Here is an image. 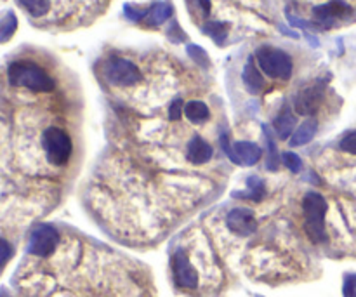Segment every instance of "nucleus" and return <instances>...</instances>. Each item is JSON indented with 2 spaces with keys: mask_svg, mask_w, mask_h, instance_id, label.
Wrapping results in <instances>:
<instances>
[{
  "mask_svg": "<svg viewBox=\"0 0 356 297\" xmlns=\"http://www.w3.org/2000/svg\"><path fill=\"white\" fill-rule=\"evenodd\" d=\"M341 150L346 153H351V155H356V131L348 132L344 138L341 139Z\"/></svg>",
  "mask_w": 356,
  "mask_h": 297,
  "instance_id": "obj_25",
  "label": "nucleus"
},
{
  "mask_svg": "<svg viewBox=\"0 0 356 297\" xmlns=\"http://www.w3.org/2000/svg\"><path fill=\"white\" fill-rule=\"evenodd\" d=\"M247 186H248V193L247 195H235V196H248V198L256 200L259 202L264 195V185L261 179L257 178H248L247 179Z\"/></svg>",
  "mask_w": 356,
  "mask_h": 297,
  "instance_id": "obj_22",
  "label": "nucleus"
},
{
  "mask_svg": "<svg viewBox=\"0 0 356 297\" xmlns=\"http://www.w3.org/2000/svg\"><path fill=\"white\" fill-rule=\"evenodd\" d=\"M123 12H126V16L130 19V21H141V19L148 16V9H141L130 4H127L126 8H123Z\"/></svg>",
  "mask_w": 356,
  "mask_h": 297,
  "instance_id": "obj_26",
  "label": "nucleus"
},
{
  "mask_svg": "<svg viewBox=\"0 0 356 297\" xmlns=\"http://www.w3.org/2000/svg\"><path fill=\"white\" fill-rule=\"evenodd\" d=\"M325 83L315 82L313 85L301 89L294 98V110L299 115H315L320 108L322 99H324Z\"/></svg>",
  "mask_w": 356,
  "mask_h": 297,
  "instance_id": "obj_8",
  "label": "nucleus"
},
{
  "mask_svg": "<svg viewBox=\"0 0 356 297\" xmlns=\"http://www.w3.org/2000/svg\"><path fill=\"white\" fill-rule=\"evenodd\" d=\"M353 14V8L344 2V0H330L327 4L317 6L313 9V18H315V26H322V28L328 30L339 21V19H344L348 16Z\"/></svg>",
  "mask_w": 356,
  "mask_h": 297,
  "instance_id": "obj_6",
  "label": "nucleus"
},
{
  "mask_svg": "<svg viewBox=\"0 0 356 297\" xmlns=\"http://www.w3.org/2000/svg\"><path fill=\"white\" fill-rule=\"evenodd\" d=\"M172 269L176 283L183 289H195L198 285V275L195 268L191 266L190 259H188L184 250H177L172 258Z\"/></svg>",
  "mask_w": 356,
  "mask_h": 297,
  "instance_id": "obj_9",
  "label": "nucleus"
},
{
  "mask_svg": "<svg viewBox=\"0 0 356 297\" xmlns=\"http://www.w3.org/2000/svg\"><path fill=\"white\" fill-rule=\"evenodd\" d=\"M16 30H18V18H16L14 12H8L4 18L0 19V44H4L8 40H11V37L16 33Z\"/></svg>",
  "mask_w": 356,
  "mask_h": 297,
  "instance_id": "obj_20",
  "label": "nucleus"
},
{
  "mask_svg": "<svg viewBox=\"0 0 356 297\" xmlns=\"http://www.w3.org/2000/svg\"><path fill=\"white\" fill-rule=\"evenodd\" d=\"M18 2L33 18H42L50 11V0H18Z\"/></svg>",
  "mask_w": 356,
  "mask_h": 297,
  "instance_id": "obj_19",
  "label": "nucleus"
},
{
  "mask_svg": "<svg viewBox=\"0 0 356 297\" xmlns=\"http://www.w3.org/2000/svg\"><path fill=\"white\" fill-rule=\"evenodd\" d=\"M231 148H233V163L238 165H256L261 160V148L254 143L238 141Z\"/></svg>",
  "mask_w": 356,
  "mask_h": 297,
  "instance_id": "obj_11",
  "label": "nucleus"
},
{
  "mask_svg": "<svg viewBox=\"0 0 356 297\" xmlns=\"http://www.w3.org/2000/svg\"><path fill=\"white\" fill-rule=\"evenodd\" d=\"M228 32H230V25L224 21H207L206 26H204V33H207L219 45L224 44Z\"/></svg>",
  "mask_w": 356,
  "mask_h": 297,
  "instance_id": "obj_18",
  "label": "nucleus"
},
{
  "mask_svg": "<svg viewBox=\"0 0 356 297\" xmlns=\"http://www.w3.org/2000/svg\"><path fill=\"white\" fill-rule=\"evenodd\" d=\"M8 79L14 88H25L33 92L55 91L56 83L42 66L32 61H14L8 68Z\"/></svg>",
  "mask_w": 356,
  "mask_h": 297,
  "instance_id": "obj_1",
  "label": "nucleus"
},
{
  "mask_svg": "<svg viewBox=\"0 0 356 297\" xmlns=\"http://www.w3.org/2000/svg\"><path fill=\"white\" fill-rule=\"evenodd\" d=\"M46 155L52 165H65L72 156V139L59 127H49L42 136Z\"/></svg>",
  "mask_w": 356,
  "mask_h": 297,
  "instance_id": "obj_4",
  "label": "nucleus"
},
{
  "mask_svg": "<svg viewBox=\"0 0 356 297\" xmlns=\"http://www.w3.org/2000/svg\"><path fill=\"white\" fill-rule=\"evenodd\" d=\"M212 146L201 138H193L188 145V160L195 165H204L212 158Z\"/></svg>",
  "mask_w": 356,
  "mask_h": 297,
  "instance_id": "obj_12",
  "label": "nucleus"
},
{
  "mask_svg": "<svg viewBox=\"0 0 356 297\" xmlns=\"http://www.w3.org/2000/svg\"><path fill=\"white\" fill-rule=\"evenodd\" d=\"M256 59L259 68L271 79L288 80L294 72L290 56L277 48H259L256 52Z\"/></svg>",
  "mask_w": 356,
  "mask_h": 297,
  "instance_id": "obj_3",
  "label": "nucleus"
},
{
  "mask_svg": "<svg viewBox=\"0 0 356 297\" xmlns=\"http://www.w3.org/2000/svg\"><path fill=\"white\" fill-rule=\"evenodd\" d=\"M318 131V122L315 119H308L297 127V131L292 134L290 138V146H302V145H308L311 139L315 138Z\"/></svg>",
  "mask_w": 356,
  "mask_h": 297,
  "instance_id": "obj_14",
  "label": "nucleus"
},
{
  "mask_svg": "<svg viewBox=\"0 0 356 297\" xmlns=\"http://www.w3.org/2000/svg\"><path fill=\"white\" fill-rule=\"evenodd\" d=\"M11 256H12L11 245H9L4 238H0V272H2V268H4L6 265H8Z\"/></svg>",
  "mask_w": 356,
  "mask_h": 297,
  "instance_id": "obj_27",
  "label": "nucleus"
},
{
  "mask_svg": "<svg viewBox=\"0 0 356 297\" xmlns=\"http://www.w3.org/2000/svg\"><path fill=\"white\" fill-rule=\"evenodd\" d=\"M170 14H172V6H170L169 2H157V4H153L148 9V25H162V23H166L167 19L170 18Z\"/></svg>",
  "mask_w": 356,
  "mask_h": 297,
  "instance_id": "obj_15",
  "label": "nucleus"
},
{
  "mask_svg": "<svg viewBox=\"0 0 356 297\" xmlns=\"http://www.w3.org/2000/svg\"><path fill=\"white\" fill-rule=\"evenodd\" d=\"M183 101L181 99H174L169 106V119L170 120H179L183 115Z\"/></svg>",
  "mask_w": 356,
  "mask_h": 297,
  "instance_id": "obj_29",
  "label": "nucleus"
},
{
  "mask_svg": "<svg viewBox=\"0 0 356 297\" xmlns=\"http://www.w3.org/2000/svg\"><path fill=\"white\" fill-rule=\"evenodd\" d=\"M281 160H284L285 167H287L288 171H292L294 174L301 172L302 160L299 158V155H295V153H292V152H287V153H284V158Z\"/></svg>",
  "mask_w": 356,
  "mask_h": 297,
  "instance_id": "obj_24",
  "label": "nucleus"
},
{
  "mask_svg": "<svg viewBox=\"0 0 356 297\" xmlns=\"http://www.w3.org/2000/svg\"><path fill=\"white\" fill-rule=\"evenodd\" d=\"M193 4L200 9L201 16H207L210 12V2L209 0H193Z\"/></svg>",
  "mask_w": 356,
  "mask_h": 297,
  "instance_id": "obj_31",
  "label": "nucleus"
},
{
  "mask_svg": "<svg viewBox=\"0 0 356 297\" xmlns=\"http://www.w3.org/2000/svg\"><path fill=\"white\" fill-rule=\"evenodd\" d=\"M263 132L268 143V150H270V155H268V169H270V171H277L280 158H278V150H277V145H275L273 132L270 131V127L268 125H263Z\"/></svg>",
  "mask_w": 356,
  "mask_h": 297,
  "instance_id": "obj_21",
  "label": "nucleus"
},
{
  "mask_svg": "<svg viewBox=\"0 0 356 297\" xmlns=\"http://www.w3.org/2000/svg\"><path fill=\"white\" fill-rule=\"evenodd\" d=\"M342 294H344V297H356V275L346 276Z\"/></svg>",
  "mask_w": 356,
  "mask_h": 297,
  "instance_id": "obj_28",
  "label": "nucleus"
},
{
  "mask_svg": "<svg viewBox=\"0 0 356 297\" xmlns=\"http://www.w3.org/2000/svg\"><path fill=\"white\" fill-rule=\"evenodd\" d=\"M294 127H295V116L292 115L290 110L285 108L284 112L277 116V120H275V131H277L278 138L287 139L288 136L292 134V131H294Z\"/></svg>",
  "mask_w": 356,
  "mask_h": 297,
  "instance_id": "obj_16",
  "label": "nucleus"
},
{
  "mask_svg": "<svg viewBox=\"0 0 356 297\" xmlns=\"http://www.w3.org/2000/svg\"><path fill=\"white\" fill-rule=\"evenodd\" d=\"M59 242V235L52 226L49 225H40L30 235V243L28 250L33 256H39V258H47L50 254L55 252L56 245Z\"/></svg>",
  "mask_w": 356,
  "mask_h": 297,
  "instance_id": "obj_7",
  "label": "nucleus"
},
{
  "mask_svg": "<svg viewBox=\"0 0 356 297\" xmlns=\"http://www.w3.org/2000/svg\"><path fill=\"white\" fill-rule=\"evenodd\" d=\"M327 202L318 193H308L302 200V212H304V228L308 236L315 243H322L327 240L325 232V216H327Z\"/></svg>",
  "mask_w": 356,
  "mask_h": 297,
  "instance_id": "obj_2",
  "label": "nucleus"
},
{
  "mask_svg": "<svg viewBox=\"0 0 356 297\" xmlns=\"http://www.w3.org/2000/svg\"><path fill=\"white\" fill-rule=\"evenodd\" d=\"M241 80H244L245 88H247V91L250 92V94H259V92L263 91V75H261V72L257 70L256 63H254L252 58H248V61L245 63L244 72H241Z\"/></svg>",
  "mask_w": 356,
  "mask_h": 297,
  "instance_id": "obj_13",
  "label": "nucleus"
},
{
  "mask_svg": "<svg viewBox=\"0 0 356 297\" xmlns=\"http://www.w3.org/2000/svg\"><path fill=\"white\" fill-rule=\"evenodd\" d=\"M184 115L190 122L193 123H204L209 120L210 112L207 108L206 103L201 101H190L186 106H184Z\"/></svg>",
  "mask_w": 356,
  "mask_h": 297,
  "instance_id": "obj_17",
  "label": "nucleus"
},
{
  "mask_svg": "<svg viewBox=\"0 0 356 297\" xmlns=\"http://www.w3.org/2000/svg\"><path fill=\"white\" fill-rule=\"evenodd\" d=\"M226 225L230 232H233L238 236H250L252 233H256L257 221L254 218L250 210L247 209H233L228 214Z\"/></svg>",
  "mask_w": 356,
  "mask_h": 297,
  "instance_id": "obj_10",
  "label": "nucleus"
},
{
  "mask_svg": "<svg viewBox=\"0 0 356 297\" xmlns=\"http://www.w3.org/2000/svg\"><path fill=\"white\" fill-rule=\"evenodd\" d=\"M287 19H288V23H290L292 26H297V28H304V30H313V28H317V26H315V23L302 21V19L295 18V16H292V14H287Z\"/></svg>",
  "mask_w": 356,
  "mask_h": 297,
  "instance_id": "obj_30",
  "label": "nucleus"
},
{
  "mask_svg": "<svg viewBox=\"0 0 356 297\" xmlns=\"http://www.w3.org/2000/svg\"><path fill=\"white\" fill-rule=\"evenodd\" d=\"M188 54H190V58L193 59L197 65H200L201 68H207L209 66V56H207V52L204 51L201 48H198V45H188Z\"/></svg>",
  "mask_w": 356,
  "mask_h": 297,
  "instance_id": "obj_23",
  "label": "nucleus"
},
{
  "mask_svg": "<svg viewBox=\"0 0 356 297\" xmlns=\"http://www.w3.org/2000/svg\"><path fill=\"white\" fill-rule=\"evenodd\" d=\"M105 79L113 85H120V88H129L134 83L139 82L141 72L132 61L123 58H112L105 63Z\"/></svg>",
  "mask_w": 356,
  "mask_h": 297,
  "instance_id": "obj_5",
  "label": "nucleus"
}]
</instances>
